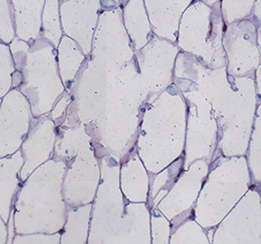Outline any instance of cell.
Here are the masks:
<instances>
[{
	"instance_id": "7",
	"label": "cell",
	"mask_w": 261,
	"mask_h": 244,
	"mask_svg": "<svg viewBox=\"0 0 261 244\" xmlns=\"http://www.w3.org/2000/svg\"><path fill=\"white\" fill-rule=\"evenodd\" d=\"M0 243H7V227L0 217Z\"/></svg>"
},
{
	"instance_id": "6",
	"label": "cell",
	"mask_w": 261,
	"mask_h": 244,
	"mask_svg": "<svg viewBox=\"0 0 261 244\" xmlns=\"http://www.w3.org/2000/svg\"><path fill=\"white\" fill-rule=\"evenodd\" d=\"M8 45L15 66V70L21 71L27 60L28 52L30 50V44L16 36Z\"/></svg>"
},
{
	"instance_id": "1",
	"label": "cell",
	"mask_w": 261,
	"mask_h": 244,
	"mask_svg": "<svg viewBox=\"0 0 261 244\" xmlns=\"http://www.w3.org/2000/svg\"><path fill=\"white\" fill-rule=\"evenodd\" d=\"M28 113L29 101L19 89H11L0 100V158L19 151V125Z\"/></svg>"
},
{
	"instance_id": "5",
	"label": "cell",
	"mask_w": 261,
	"mask_h": 244,
	"mask_svg": "<svg viewBox=\"0 0 261 244\" xmlns=\"http://www.w3.org/2000/svg\"><path fill=\"white\" fill-rule=\"evenodd\" d=\"M15 70L9 45L0 42V100L12 89V74Z\"/></svg>"
},
{
	"instance_id": "2",
	"label": "cell",
	"mask_w": 261,
	"mask_h": 244,
	"mask_svg": "<svg viewBox=\"0 0 261 244\" xmlns=\"http://www.w3.org/2000/svg\"><path fill=\"white\" fill-rule=\"evenodd\" d=\"M22 158L19 151L0 158V217L5 222L9 219L13 203L19 192V169Z\"/></svg>"
},
{
	"instance_id": "4",
	"label": "cell",
	"mask_w": 261,
	"mask_h": 244,
	"mask_svg": "<svg viewBox=\"0 0 261 244\" xmlns=\"http://www.w3.org/2000/svg\"><path fill=\"white\" fill-rule=\"evenodd\" d=\"M16 36L12 2L11 0H0V42L9 44Z\"/></svg>"
},
{
	"instance_id": "3",
	"label": "cell",
	"mask_w": 261,
	"mask_h": 244,
	"mask_svg": "<svg viewBox=\"0 0 261 244\" xmlns=\"http://www.w3.org/2000/svg\"><path fill=\"white\" fill-rule=\"evenodd\" d=\"M15 21L16 35L20 39L31 43L35 38L36 18L42 9V0H11Z\"/></svg>"
}]
</instances>
